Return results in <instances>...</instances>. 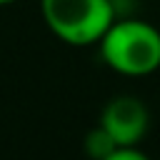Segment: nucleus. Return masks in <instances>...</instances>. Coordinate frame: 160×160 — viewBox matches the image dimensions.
Listing matches in <instances>:
<instances>
[{
    "mask_svg": "<svg viewBox=\"0 0 160 160\" xmlns=\"http://www.w3.org/2000/svg\"><path fill=\"white\" fill-rule=\"evenodd\" d=\"M100 58L120 75L140 78L160 68V30L142 20H115L100 38Z\"/></svg>",
    "mask_w": 160,
    "mask_h": 160,
    "instance_id": "obj_1",
    "label": "nucleus"
},
{
    "mask_svg": "<svg viewBox=\"0 0 160 160\" xmlns=\"http://www.w3.org/2000/svg\"><path fill=\"white\" fill-rule=\"evenodd\" d=\"M40 12L48 30L72 48L98 45L115 22L110 0H40Z\"/></svg>",
    "mask_w": 160,
    "mask_h": 160,
    "instance_id": "obj_2",
    "label": "nucleus"
},
{
    "mask_svg": "<svg viewBox=\"0 0 160 160\" xmlns=\"http://www.w3.org/2000/svg\"><path fill=\"white\" fill-rule=\"evenodd\" d=\"M98 125L115 140L118 148H132L145 138L150 128V112L140 98L118 95L110 102H105Z\"/></svg>",
    "mask_w": 160,
    "mask_h": 160,
    "instance_id": "obj_3",
    "label": "nucleus"
},
{
    "mask_svg": "<svg viewBox=\"0 0 160 160\" xmlns=\"http://www.w3.org/2000/svg\"><path fill=\"white\" fill-rule=\"evenodd\" d=\"M82 148H85V155H88V158H92V160H102V158L110 155L118 145H115V140L98 125V128H92V130L85 135Z\"/></svg>",
    "mask_w": 160,
    "mask_h": 160,
    "instance_id": "obj_4",
    "label": "nucleus"
},
{
    "mask_svg": "<svg viewBox=\"0 0 160 160\" xmlns=\"http://www.w3.org/2000/svg\"><path fill=\"white\" fill-rule=\"evenodd\" d=\"M102 160H150L138 145H132V148H115L110 155H105Z\"/></svg>",
    "mask_w": 160,
    "mask_h": 160,
    "instance_id": "obj_5",
    "label": "nucleus"
},
{
    "mask_svg": "<svg viewBox=\"0 0 160 160\" xmlns=\"http://www.w3.org/2000/svg\"><path fill=\"white\" fill-rule=\"evenodd\" d=\"M10 2H15V0H0V8H2V5H10Z\"/></svg>",
    "mask_w": 160,
    "mask_h": 160,
    "instance_id": "obj_6",
    "label": "nucleus"
}]
</instances>
